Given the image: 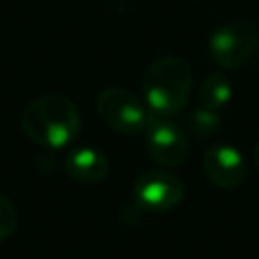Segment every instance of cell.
<instances>
[{"instance_id":"6da1fadb","label":"cell","mask_w":259,"mask_h":259,"mask_svg":"<svg viewBox=\"0 0 259 259\" xmlns=\"http://www.w3.org/2000/svg\"><path fill=\"white\" fill-rule=\"evenodd\" d=\"M20 127L30 142L49 150H59L79 136L81 113L67 95L45 93L22 109Z\"/></svg>"},{"instance_id":"7a4b0ae2","label":"cell","mask_w":259,"mask_h":259,"mask_svg":"<svg viewBox=\"0 0 259 259\" xmlns=\"http://www.w3.org/2000/svg\"><path fill=\"white\" fill-rule=\"evenodd\" d=\"M144 103L152 115L172 117L180 113L192 95V69L174 55L156 59L142 79Z\"/></svg>"},{"instance_id":"3957f363","label":"cell","mask_w":259,"mask_h":259,"mask_svg":"<svg viewBox=\"0 0 259 259\" xmlns=\"http://www.w3.org/2000/svg\"><path fill=\"white\" fill-rule=\"evenodd\" d=\"M259 47V30L253 22L235 18L219 24L208 36V55L225 71L245 65Z\"/></svg>"},{"instance_id":"277c9868","label":"cell","mask_w":259,"mask_h":259,"mask_svg":"<svg viewBox=\"0 0 259 259\" xmlns=\"http://www.w3.org/2000/svg\"><path fill=\"white\" fill-rule=\"evenodd\" d=\"M95 109L109 130L123 136L146 132V125L152 119V113L142 99H138L132 91L115 85L105 87L97 93Z\"/></svg>"},{"instance_id":"5b68a950","label":"cell","mask_w":259,"mask_h":259,"mask_svg":"<svg viewBox=\"0 0 259 259\" xmlns=\"http://www.w3.org/2000/svg\"><path fill=\"white\" fill-rule=\"evenodd\" d=\"M134 202L150 212H166L184 198V182L170 168H152L142 172L132 186Z\"/></svg>"},{"instance_id":"8992f818","label":"cell","mask_w":259,"mask_h":259,"mask_svg":"<svg viewBox=\"0 0 259 259\" xmlns=\"http://www.w3.org/2000/svg\"><path fill=\"white\" fill-rule=\"evenodd\" d=\"M146 150L160 168H176L188 158V132L172 117L152 115L146 125Z\"/></svg>"},{"instance_id":"52a82bcc","label":"cell","mask_w":259,"mask_h":259,"mask_svg":"<svg viewBox=\"0 0 259 259\" xmlns=\"http://www.w3.org/2000/svg\"><path fill=\"white\" fill-rule=\"evenodd\" d=\"M202 170L217 188H237L245 176L247 166L241 152L231 144H214L202 156Z\"/></svg>"},{"instance_id":"ba28073f","label":"cell","mask_w":259,"mask_h":259,"mask_svg":"<svg viewBox=\"0 0 259 259\" xmlns=\"http://www.w3.org/2000/svg\"><path fill=\"white\" fill-rule=\"evenodd\" d=\"M63 166H65L67 176L79 184H97L109 172L107 156L101 150L91 148V146H81V148L69 150Z\"/></svg>"},{"instance_id":"9c48e42d","label":"cell","mask_w":259,"mask_h":259,"mask_svg":"<svg viewBox=\"0 0 259 259\" xmlns=\"http://www.w3.org/2000/svg\"><path fill=\"white\" fill-rule=\"evenodd\" d=\"M231 97H233V85H231V79L225 73L206 75L200 89H198L200 105H204L208 109H214V111H221L223 107H227Z\"/></svg>"},{"instance_id":"30bf717a","label":"cell","mask_w":259,"mask_h":259,"mask_svg":"<svg viewBox=\"0 0 259 259\" xmlns=\"http://www.w3.org/2000/svg\"><path fill=\"white\" fill-rule=\"evenodd\" d=\"M186 127H188V134L194 136V138H198V140L212 138L219 132V127H221V115H219V111L200 105L198 109H194L192 113H188Z\"/></svg>"},{"instance_id":"8fae6325","label":"cell","mask_w":259,"mask_h":259,"mask_svg":"<svg viewBox=\"0 0 259 259\" xmlns=\"http://www.w3.org/2000/svg\"><path fill=\"white\" fill-rule=\"evenodd\" d=\"M18 227V212L8 196L0 194V243L10 239Z\"/></svg>"},{"instance_id":"7c38bea8","label":"cell","mask_w":259,"mask_h":259,"mask_svg":"<svg viewBox=\"0 0 259 259\" xmlns=\"http://www.w3.org/2000/svg\"><path fill=\"white\" fill-rule=\"evenodd\" d=\"M255 164L259 168V142H257V148H255Z\"/></svg>"}]
</instances>
